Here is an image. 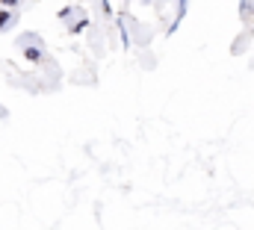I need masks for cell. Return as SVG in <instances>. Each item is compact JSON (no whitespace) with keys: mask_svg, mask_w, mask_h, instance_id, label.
Masks as SVG:
<instances>
[{"mask_svg":"<svg viewBox=\"0 0 254 230\" xmlns=\"http://www.w3.org/2000/svg\"><path fill=\"white\" fill-rule=\"evenodd\" d=\"M18 48H21V54L30 59V62L42 59V54H45V42H42V36H36V33H24V36L18 39Z\"/></svg>","mask_w":254,"mask_h":230,"instance_id":"6da1fadb","label":"cell"},{"mask_svg":"<svg viewBox=\"0 0 254 230\" xmlns=\"http://www.w3.org/2000/svg\"><path fill=\"white\" fill-rule=\"evenodd\" d=\"M3 6H18V0H3Z\"/></svg>","mask_w":254,"mask_h":230,"instance_id":"3957f363","label":"cell"},{"mask_svg":"<svg viewBox=\"0 0 254 230\" xmlns=\"http://www.w3.org/2000/svg\"><path fill=\"white\" fill-rule=\"evenodd\" d=\"M12 24H15V12H0V30H6Z\"/></svg>","mask_w":254,"mask_h":230,"instance_id":"7a4b0ae2","label":"cell"}]
</instances>
